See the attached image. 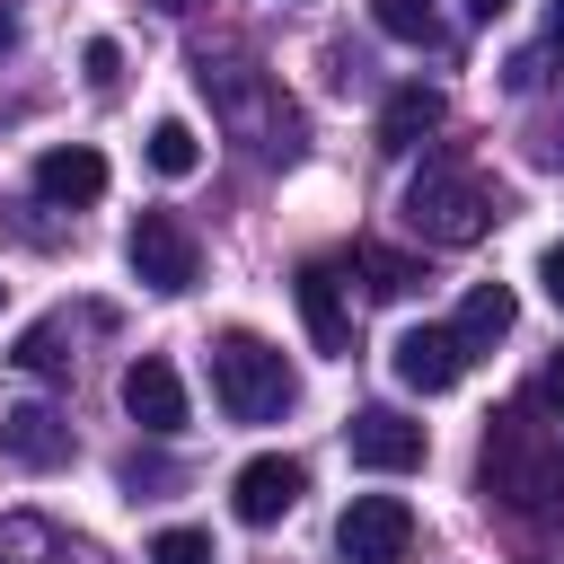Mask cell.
<instances>
[{"mask_svg": "<svg viewBox=\"0 0 564 564\" xmlns=\"http://www.w3.org/2000/svg\"><path fill=\"white\" fill-rule=\"evenodd\" d=\"M344 449H352V467H370V476H414L423 449H432V432H423L414 414H397V405H361V414L344 423Z\"/></svg>", "mask_w": 564, "mask_h": 564, "instance_id": "6", "label": "cell"}, {"mask_svg": "<svg viewBox=\"0 0 564 564\" xmlns=\"http://www.w3.org/2000/svg\"><path fill=\"white\" fill-rule=\"evenodd\" d=\"M150 564H220V555H212L203 529H159V538H150Z\"/></svg>", "mask_w": 564, "mask_h": 564, "instance_id": "21", "label": "cell"}, {"mask_svg": "<svg viewBox=\"0 0 564 564\" xmlns=\"http://www.w3.org/2000/svg\"><path fill=\"white\" fill-rule=\"evenodd\" d=\"M194 88H203L212 115L229 123V141H247L256 159H300V106L282 97V79H264V70H247V62L194 53Z\"/></svg>", "mask_w": 564, "mask_h": 564, "instance_id": "2", "label": "cell"}, {"mask_svg": "<svg viewBox=\"0 0 564 564\" xmlns=\"http://www.w3.org/2000/svg\"><path fill=\"white\" fill-rule=\"evenodd\" d=\"M352 264L370 273V291H379V300H414V291H423V264H414V256H397V247H361Z\"/></svg>", "mask_w": 564, "mask_h": 564, "instance_id": "18", "label": "cell"}, {"mask_svg": "<svg viewBox=\"0 0 564 564\" xmlns=\"http://www.w3.org/2000/svg\"><path fill=\"white\" fill-rule=\"evenodd\" d=\"M370 18H379V35H397V44H432V35H441L432 0H370Z\"/></svg>", "mask_w": 564, "mask_h": 564, "instance_id": "20", "label": "cell"}, {"mask_svg": "<svg viewBox=\"0 0 564 564\" xmlns=\"http://www.w3.org/2000/svg\"><path fill=\"white\" fill-rule=\"evenodd\" d=\"M159 9H167V18H185V9H203V0H159Z\"/></svg>", "mask_w": 564, "mask_h": 564, "instance_id": "28", "label": "cell"}, {"mask_svg": "<svg viewBox=\"0 0 564 564\" xmlns=\"http://www.w3.org/2000/svg\"><path fill=\"white\" fill-rule=\"evenodd\" d=\"M150 167H159V176H194V167H203L194 123H176V115H167V123H150Z\"/></svg>", "mask_w": 564, "mask_h": 564, "instance_id": "19", "label": "cell"}, {"mask_svg": "<svg viewBox=\"0 0 564 564\" xmlns=\"http://www.w3.org/2000/svg\"><path fill=\"white\" fill-rule=\"evenodd\" d=\"M511 317H520V300H511L502 282H476V291L458 300V317H449V326L467 335V352H494V344L511 335Z\"/></svg>", "mask_w": 564, "mask_h": 564, "instance_id": "15", "label": "cell"}, {"mask_svg": "<svg viewBox=\"0 0 564 564\" xmlns=\"http://www.w3.org/2000/svg\"><path fill=\"white\" fill-rule=\"evenodd\" d=\"M546 397H555V414H564V352L546 361Z\"/></svg>", "mask_w": 564, "mask_h": 564, "instance_id": "24", "label": "cell"}, {"mask_svg": "<svg viewBox=\"0 0 564 564\" xmlns=\"http://www.w3.org/2000/svg\"><path fill=\"white\" fill-rule=\"evenodd\" d=\"M35 194H44V203H62V212H79V203H97V194H106V159H97L88 141H62V150H44V159H35Z\"/></svg>", "mask_w": 564, "mask_h": 564, "instance_id": "12", "label": "cell"}, {"mask_svg": "<svg viewBox=\"0 0 564 564\" xmlns=\"http://www.w3.org/2000/svg\"><path fill=\"white\" fill-rule=\"evenodd\" d=\"M123 414H132L141 432H185V379H176L167 352H132V370H123Z\"/></svg>", "mask_w": 564, "mask_h": 564, "instance_id": "11", "label": "cell"}, {"mask_svg": "<svg viewBox=\"0 0 564 564\" xmlns=\"http://www.w3.org/2000/svg\"><path fill=\"white\" fill-rule=\"evenodd\" d=\"M212 397H220L229 423H282L291 397H300V379H291V361L264 335L229 326V335H212Z\"/></svg>", "mask_w": 564, "mask_h": 564, "instance_id": "4", "label": "cell"}, {"mask_svg": "<svg viewBox=\"0 0 564 564\" xmlns=\"http://www.w3.org/2000/svg\"><path fill=\"white\" fill-rule=\"evenodd\" d=\"M123 256H132V273H141L150 291H167V300L203 282V247H194V229H185L176 212H141L132 238H123Z\"/></svg>", "mask_w": 564, "mask_h": 564, "instance_id": "5", "label": "cell"}, {"mask_svg": "<svg viewBox=\"0 0 564 564\" xmlns=\"http://www.w3.org/2000/svg\"><path fill=\"white\" fill-rule=\"evenodd\" d=\"M9 361H18V370H26V379H62V370H70V361H79V352H70V308H53V317H44V326H26V335H18V352H9Z\"/></svg>", "mask_w": 564, "mask_h": 564, "instance_id": "16", "label": "cell"}, {"mask_svg": "<svg viewBox=\"0 0 564 564\" xmlns=\"http://www.w3.org/2000/svg\"><path fill=\"white\" fill-rule=\"evenodd\" d=\"M300 494H308V467H300V458H282V449H264V458H247V467L229 476V511H238L247 529H273Z\"/></svg>", "mask_w": 564, "mask_h": 564, "instance_id": "8", "label": "cell"}, {"mask_svg": "<svg viewBox=\"0 0 564 564\" xmlns=\"http://www.w3.org/2000/svg\"><path fill=\"white\" fill-rule=\"evenodd\" d=\"M291 291H300V317H308V344H317L326 361H344V352H352V300H344V273H335L326 256H308Z\"/></svg>", "mask_w": 564, "mask_h": 564, "instance_id": "10", "label": "cell"}, {"mask_svg": "<svg viewBox=\"0 0 564 564\" xmlns=\"http://www.w3.org/2000/svg\"><path fill=\"white\" fill-rule=\"evenodd\" d=\"M546 44L564 53V0H546Z\"/></svg>", "mask_w": 564, "mask_h": 564, "instance_id": "25", "label": "cell"}, {"mask_svg": "<svg viewBox=\"0 0 564 564\" xmlns=\"http://www.w3.org/2000/svg\"><path fill=\"white\" fill-rule=\"evenodd\" d=\"M476 485H485V502H502V511H520V520L564 511V441H555V423H538L529 405H502V414L485 423Z\"/></svg>", "mask_w": 564, "mask_h": 564, "instance_id": "1", "label": "cell"}, {"mask_svg": "<svg viewBox=\"0 0 564 564\" xmlns=\"http://www.w3.org/2000/svg\"><path fill=\"white\" fill-rule=\"evenodd\" d=\"M467 361H476V352H467V335H458V326H405V335H397V379H405L414 397L458 388V379H467Z\"/></svg>", "mask_w": 564, "mask_h": 564, "instance_id": "9", "label": "cell"}, {"mask_svg": "<svg viewBox=\"0 0 564 564\" xmlns=\"http://www.w3.org/2000/svg\"><path fill=\"white\" fill-rule=\"evenodd\" d=\"M405 229L432 238V247H476V238L494 229V185H485L467 159L432 150V159L405 176Z\"/></svg>", "mask_w": 564, "mask_h": 564, "instance_id": "3", "label": "cell"}, {"mask_svg": "<svg viewBox=\"0 0 564 564\" xmlns=\"http://www.w3.org/2000/svg\"><path fill=\"white\" fill-rule=\"evenodd\" d=\"M9 44H18V18H9V9H0V53H9Z\"/></svg>", "mask_w": 564, "mask_h": 564, "instance_id": "27", "label": "cell"}, {"mask_svg": "<svg viewBox=\"0 0 564 564\" xmlns=\"http://www.w3.org/2000/svg\"><path fill=\"white\" fill-rule=\"evenodd\" d=\"M115 70H123V53L97 35V44H88V79H97V88H115Z\"/></svg>", "mask_w": 564, "mask_h": 564, "instance_id": "23", "label": "cell"}, {"mask_svg": "<svg viewBox=\"0 0 564 564\" xmlns=\"http://www.w3.org/2000/svg\"><path fill=\"white\" fill-rule=\"evenodd\" d=\"M0 564H70V546H62V529H53V520L9 511V520H0Z\"/></svg>", "mask_w": 564, "mask_h": 564, "instance_id": "17", "label": "cell"}, {"mask_svg": "<svg viewBox=\"0 0 564 564\" xmlns=\"http://www.w3.org/2000/svg\"><path fill=\"white\" fill-rule=\"evenodd\" d=\"M0 449H9L18 467H62V458H70V423H62L53 405H9V414H0Z\"/></svg>", "mask_w": 564, "mask_h": 564, "instance_id": "13", "label": "cell"}, {"mask_svg": "<svg viewBox=\"0 0 564 564\" xmlns=\"http://www.w3.org/2000/svg\"><path fill=\"white\" fill-rule=\"evenodd\" d=\"M538 291H546V300H555V308H564V238H555V247H546V256H538Z\"/></svg>", "mask_w": 564, "mask_h": 564, "instance_id": "22", "label": "cell"}, {"mask_svg": "<svg viewBox=\"0 0 564 564\" xmlns=\"http://www.w3.org/2000/svg\"><path fill=\"white\" fill-rule=\"evenodd\" d=\"M467 9H476V18H485V26H494V18H502V9H511V0H467Z\"/></svg>", "mask_w": 564, "mask_h": 564, "instance_id": "26", "label": "cell"}, {"mask_svg": "<svg viewBox=\"0 0 564 564\" xmlns=\"http://www.w3.org/2000/svg\"><path fill=\"white\" fill-rule=\"evenodd\" d=\"M335 546H344V564H405L414 511H405L397 494H352L344 520H335Z\"/></svg>", "mask_w": 564, "mask_h": 564, "instance_id": "7", "label": "cell"}, {"mask_svg": "<svg viewBox=\"0 0 564 564\" xmlns=\"http://www.w3.org/2000/svg\"><path fill=\"white\" fill-rule=\"evenodd\" d=\"M441 88H423V79H405L388 106H379V150H423L432 132H441Z\"/></svg>", "mask_w": 564, "mask_h": 564, "instance_id": "14", "label": "cell"}]
</instances>
